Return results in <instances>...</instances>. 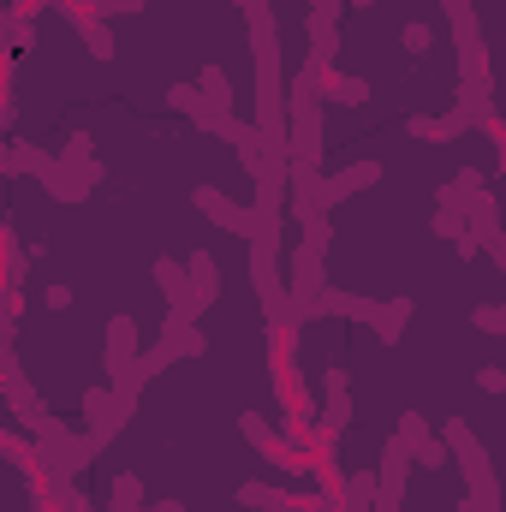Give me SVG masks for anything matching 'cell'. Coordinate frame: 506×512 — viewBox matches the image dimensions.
Wrapping results in <instances>:
<instances>
[{"instance_id": "cell-14", "label": "cell", "mask_w": 506, "mask_h": 512, "mask_svg": "<svg viewBox=\"0 0 506 512\" xmlns=\"http://www.w3.org/2000/svg\"><path fill=\"white\" fill-rule=\"evenodd\" d=\"M411 328V298H376V316H370V334L381 346H399V334Z\"/></svg>"}, {"instance_id": "cell-35", "label": "cell", "mask_w": 506, "mask_h": 512, "mask_svg": "<svg viewBox=\"0 0 506 512\" xmlns=\"http://www.w3.org/2000/svg\"><path fill=\"white\" fill-rule=\"evenodd\" d=\"M346 6H376V0H346Z\"/></svg>"}, {"instance_id": "cell-3", "label": "cell", "mask_w": 506, "mask_h": 512, "mask_svg": "<svg viewBox=\"0 0 506 512\" xmlns=\"http://www.w3.org/2000/svg\"><path fill=\"white\" fill-rule=\"evenodd\" d=\"M465 233L477 239V251H489L495 268H506V233H501V197L495 191H477L471 209H465Z\"/></svg>"}, {"instance_id": "cell-19", "label": "cell", "mask_w": 506, "mask_h": 512, "mask_svg": "<svg viewBox=\"0 0 506 512\" xmlns=\"http://www.w3.org/2000/svg\"><path fill=\"white\" fill-rule=\"evenodd\" d=\"M477 191H489V185H483V173H477V167H459V179H447V185H441V209H459V215H465Z\"/></svg>"}, {"instance_id": "cell-15", "label": "cell", "mask_w": 506, "mask_h": 512, "mask_svg": "<svg viewBox=\"0 0 506 512\" xmlns=\"http://www.w3.org/2000/svg\"><path fill=\"white\" fill-rule=\"evenodd\" d=\"M239 507H251V512H304V495H292V489H280V483H245V489H239Z\"/></svg>"}, {"instance_id": "cell-6", "label": "cell", "mask_w": 506, "mask_h": 512, "mask_svg": "<svg viewBox=\"0 0 506 512\" xmlns=\"http://www.w3.org/2000/svg\"><path fill=\"white\" fill-rule=\"evenodd\" d=\"M393 435L405 441V453H411V465H423V471H441V465H447V447H441V435L429 429V417H423V411H405Z\"/></svg>"}, {"instance_id": "cell-24", "label": "cell", "mask_w": 506, "mask_h": 512, "mask_svg": "<svg viewBox=\"0 0 506 512\" xmlns=\"http://www.w3.org/2000/svg\"><path fill=\"white\" fill-rule=\"evenodd\" d=\"M90 155H96V143H90V131H72V137H66V149H60V161H66V167H84Z\"/></svg>"}, {"instance_id": "cell-2", "label": "cell", "mask_w": 506, "mask_h": 512, "mask_svg": "<svg viewBox=\"0 0 506 512\" xmlns=\"http://www.w3.org/2000/svg\"><path fill=\"white\" fill-rule=\"evenodd\" d=\"M239 435L251 441V453H262L274 471H286V477H310V453H298L280 429H268L262 411H245V417H239Z\"/></svg>"}, {"instance_id": "cell-7", "label": "cell", "mask_w": 506, "mask_h": 512, "mask_svg": "<svg viewBox=\"0 0 506 512\" xmlns=\"http://www.w3.org/2000/svg\"><path fill=\"white\" fill-rule=\"evenodd\" d=\"M381 179V161H352V167H340V173H328L322 185H316V209L328 215L334 203H346V197H358V191H370Z\"/></svg>"}, {"instance_id": "cell-5", "label": "cell", "mask_w": 506, "mask_h": 512, "mask_svg": "<svg viewBox=\"0 0 506 512\" xmlns=\"http://www.w3.org/2000/svg\"><path fill=\"white\" fill-rule=\"evenodd\" d=\"M78 411H84V429H90V435H96L102 447H108V441H114V435L126 429L131 417H137V411H126V405L114 399V387H108V382H102V387H90V393L78 399Z\"/></svg>"}, {"instance_id": "cell-29", "label": "cell", "mask_w": 506, "mask_h": 512, "mask_svg": "<svg viewBox=\"0 0 506 512\" xmlns=\"http://www.w3.org/2000/svg\"><path fill=\"white\" fill-rule=\"evenodd\" d=\"M477 387H483V393H506V370L501 364H483V370H477Z\"/></svg>"}, {"instance_id": "cell-16", "label": "cell", "mask_w": 506, "mask_h": 512, "mask_svg": "<svg viewBox=\"0 0 506 512\" xmlns=\"http://www.w3.org/2000/svg\"><path fill=\"white\" fill-rule=\"evenodd\" d=\"M405 131H411V137H417V143H453V137H465V120H459V114H411V120H405Z\"/></svg>"}, {"instance_id": "cell-28", "label": "cell", "mask_w": 506, "mask_h": 512, "mask_svg": "<svg viewBox=\"0 0 506 512\" xmlns=\"http://www.w3.org/2000/svg\"><path fill=\"white\" fill-rule=\"evenodd\" d=\"M471 322H477L483 334H506V310H501V304H477V310H471Z\"/></svg>"}, {"instance_id": "cell-13", "label": "cell", "mask_w": 506, "mask_h": 512, "mask_svg": "<svg viewBox=\"0 0 506 512\" xmlns=\"http://www.w3.org/2000/svg\"><path fill=\"white\" fill-rule=\"evenodd\" d=\"M12 48H36V12L30 6L0 12V60H12Z\"/></svg>"}, {"instance_id": "cell-9", "label": "cell", "mask_w": 506, "mask_h": 512, "mask_svg": "<svg viewBox=\"0 0 506 512\" xmlns=\"http://www.w3.org/2000/svg\"><path fill=\"white\" fill-rule=\"evenodd\" d=\"M191 203H197V209H203V221H215L221 233H233V239H245V233H251V209H245V203H233L221 185H197V191H191Z\"/></svg>"}, {"instance_id": "cell-34", "label": "cell", "mask_w": 506, "mask_h": 512, "mask_svg": "<svg viewBox=\"0 0 506 512\" xmlns=\"http://www.w3.org/2000/svg\"><path fill=\"white\" fill-rule=\"evenodd\" d=\"M441 12H447V18H465V12H471V0H441Z\"/></svg>"}, {"instance_id": "cell-30", "label": "cell", "mask_w": 506, "mask_h": 512, "mask_svg": "<svg viewBox=\"0 0 506 512\" xmlns=\"http://www.w3.org/2000/svg\"><path fill=\"white\" fill-rule=\"evenodd\" d=\"M340 387H352V376H346V364H334V370L322 376V393H340Z\"/></svg>"}, {"instance_id": "cell-31", "label": "cell", "mask_w": 506, "mask_h": 512, "mask_svg": "<svg viewBox=\"0 0 506 512\" xmlns=\"http://www.w3.org/2000/svg\"><path fill=\"white\" fill-rule=\"evenodd\" d=\"M48 310H72V286H48Z\"/></svg>"}, {"instance_id": "cell-32", "label": "cell", "mask_w": 506, "mask_h": 512, "mask_svg": "<svg viewBox=\"0 0 506 512\" xmlns=\"http://www.w3.org/2000/svg\"><path fill=\"white\" fill-rule=\"evenodd\" d=\"M12 120H18V108H12V96H6V90H0V137H6V131H12Z\"/></svg>"}, {"instance_id": "cell-1", "label": "cell", "mask_w": 506, "mask_h": 512, "mask_svg": "<svg viewBox=\"0 0 506 512\" xmlns=\"http://www.w3.org/2000/svg\"><path fill=\"white\" fill-rule=\"evenodd\" d=\"M137 352H143V334L131 316H108V352H102V370H108V387L114 399L137 405L143 399V370H137Z\"/></svg>"}, {"instance_id": "cell-27", "label": "cell", "mask_w": 506, "mask_h": 512, "mask_svg": "<svg viewBox=\"0 0 506 512\" xmlns=\"http://www.w3.org/2000/svg\"><path fill=\"white\" fill-rule=\"evenodd\" d=\"M429 42H435V36H429V24H417V18L399 30V48H405V54H429Z\"/></svg>"}, {"instance_id": "cell-17", "label": "cell", "mask_w": 506, "mask_h": 512, "mask_svg": "<svg viewBox=\"0 0 506 512\" xmlns=\"http://www.w3.org/2000/svg\"><path fill=\"white\" fill-rule=\"evenodd\" d=\"M161 340L173 346V358H203V352H209V340H203L197 322H173V316H167V322H161Z\"/></svg>"}, {"instance_id": "cell-26", "label": "cell", "mask_w": 506, "mask_h": 512, "mask_svg": "<svg viewBox=\"0 0 506 512\" xmlns=\"http://www.w3.org/2000/svg\"><path fill=\"white\" fill-rule=\"evenodd\" d=\"M149 0H78V12H96V18H114V12H143Z\"/></svg>"}, {"instance_id": "cell-21", "label": "cell", "mask_w": 506, "mask_h": 512, "mask_svg": "<svg viewBox=\"0 0 506 512\" xmlns=\"http://www.w3.org/2000/svg\"><path fill=\"white\" fill-rule=\"evenodd\" d=\"M197 90H203V102H209L215 114H233V84H227V72H221V66H203Z\"/></svg>"}, {"instance_id": "cell-8", "label": "cell", "mask_w": 506, "mask_h": 512, "mask_svg": "<svg viewBox=\"0 0 506 512\" xmlns=\"http://www.w3.org/2000/svg\"><path fill=\"white\" fill-rule=\"evenodd\" d=\"M96 179H102V161H84V167H66L60 155H54V167L42 173V185H48V197H54V203H84V197L96 191Z\"/></svg>"}, {"instance_id": "cell-22", "label": "cell", "mask_w": 506, "mask_h": 512, "mask_svg": "<svg viewBox=\"0 0 506 512\" xmlns=\"http://www.w3.org/2000/svg\"><path fill=\"white\" fill-rule=\"evenodd\" d=\"M54 167V149H42V143H12V173H30V179H42Z\"/></svg>"}, {"instance_id": "cell-33", "label": "cell", "mask_w": 506, "mask_h": 512, "mask_svg": "<svg viewBox=\"0 0 506 512\" xmlns=\"http://www.w3.org/2000/svg\"><path fill=\"white\" fill-rule=\"evenodd\" d=\"M137 512H185V501H173V495H167V501H143Z\"/></svg>"}, {"instance_id": "cell-10", "label": "cell", "mask_w": 506, "mask_h": 512, "mask_svg": "<svg viewBox=\"0 0 506 512\" xmlns=\"http://www.w3.org/2000/svg\"><path fill=\"white\" fill-rule=\"evenodd\" d=\"M346 423H352V393H346V387H340V393H322V411H316V423L304 429L310 453H334V441H340Z\"/></svg>"}, {"instance_id": "cell-23", "label": "cell", "mask_w": 506, "mask_h": 512, "mask_svg": "<svg viewBox=\"0 0 506 512\" xmlns=\"http://www.w3.org/2000/svg\"><path fill=\"white\" fill-rule=\"evenodd\" d=\"M209 131H215L221 143H233V149H239V143H251V137H256V126H245L239 114H215V120H209Z\"/></svg>"}, {"instance_id": "cell-25", "label": "cell", "mask_w": 506, "mask_h": 512, "mask_svg": "<svg viewBox=\"0 0 506 512\" xmlns=\"http://www.w3.org/2000/svg\"><path fill=\"white\" fill-rule=\"evenodd\" d=\"M429 233H435V239H459V233H465V215H459V209H435V215H429Z\"/></svg>"}, {"instance_id": "cell-4", "label": "cell", "mask_w": 506, "mask_h": 512, "mask_svg": "<svg viewBox=\"0 0 506 512\" xmlns=\"http://www.w3.org/2000/svg\"><path fill=\"white\" fill-rule=\"evenodd\" d=\"M0 399H6V411H12V423H18V429H30V435H42V429L54 423V411L42 405V393L30 387L24 370H6V376H0Z\"/></svg>"}, {"instance_id": "cell-12", "label": "cell", "mask_w": 506, "mask_h": 512, "mask_svg": "<svg viewBox=\"0 0 506 512\" xmlns=\"http://www.w3.org/2000/svg\"><path fill=\"white\" fill-rule=\"evenodd\" d=\"M316 84H322V102H328V108H364V102H370V84L352 78V72H340V66H328Z\"/></svg>"}, {"instance_id": "cell-20", "label": "cell", "mask_w": 506, "mask_h": 512, "mask_svg": "<svg viewBox=\"0 0 506 512\" xmlns=\"http://www.w3.org/2000/svg\"><path fill=\"white\" fill-rule=\"evenodd\" d=\"M143 501H149V495H143V477H137V471H120V477L108 483V512H137Z\"/></svg>"}, {"instance_id": "cell-36", "label": "cell", "mask_w": 506, "mask_h": 512, "mask_svg": "<svg viewBox=\"0 0 506 512\" xmlns=\"http://www.w3.org/2000/svg\"><path fill=\"white\" fill-rule=\"evenodd\" d=\"M233 6H239V12H245V6H256V0H233Z\"/></svg>"}, {"instance_id": "cell-18", "label": "cell", "mask_w": 506, "mask_h": 512, "mask_svg": "<svg viewBox=\"0 0 506 512\" xmlns=\"http://www.w3.org/2000/svg\"><path fill=\"white\" fill-rule=\"evenodd\" d=\"M167 108H173V114H191V126H203V131H209V120H215V108L203 102L197 84H167Z\"/></svg>"}, {"instance_id": "cell-11", "label": "cell", "mask_w": 506, "mask_h": 512, "mask_svg": "<svg viewBox=\"0 0 506 512\" xmlns=\"http://www.w3.org/2000/svg\"><path fill=\"white\" fill-rule=\"evenodd\" d=\"M185 286H191V298L209 310V304L221 298V262H215L209 251H191L185 256Z\"/></svg>"}]
</instances>
